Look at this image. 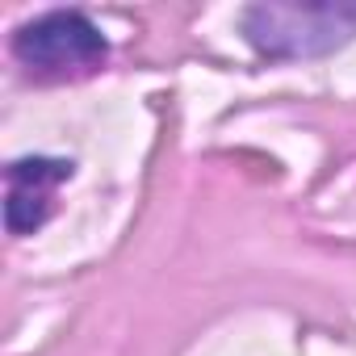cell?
I'll use <instances>...</instances> for the list:
<instances>
[{"label": "cell", "instance_id": "6da1fadb", "mask_svg": "<svg viewBox=\"0 0 356 356\" xmlns=\"http://www.w3.org/2000/svg\"><path fill=\"white\" fill-rule=\"evenodd\" d=\"M243 34L264 59H323L356 38V0H264L243 9Z\"/></svg>", "mask_w": 356, "mask_h": 356}, {"label": "cell", "instance_id": "7a4b0ae2", "mask_svg": "<svg viewBox=\"0 0 356 356\" xmlns=\"http://www.w3.org/2000/svg\"><path fill=\"white\" fill-rule=\"evenodd\" d=\"M13 55L38 76H84L109 55L105 34L76 9H55L13 34Z\"/></svg>", "mask_w": 356, "mask_h": 356}, {"label": "cell", "instance_id": "3957f363", "mask_svg": "<svg viewBox=\"0 0 356 356\" xmlns=\"http://www.w3.org/2000/svg\"><path fill=\"white\" fill-rule=\"evenodd\" d=\"M47 218H51V189H42V185H9V197H5L9 235H30Z\"/></svg>", "mask_w": 356, "mask_h": 356}, {"label": "cell", "instance_id": "277c9868", "mask_svg": "<svg viewBox=\"0 0 356 356\" xmlns=\"http://www.w3.org/2000/svg\"><path fill=\"white\" fill-rule=\"evenodd\" d=\"M76 163L72 159H51V155H26V159H13L9 163V185H42V189H55L63 181H72Z\"/></svg>", "mask_w": 356, "mask_h": 356}]
</instances>
